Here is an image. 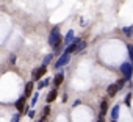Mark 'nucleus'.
Returning <instances> with one entry per match:
<instances>
[{"label": "nucleus", "instance_id": "nucleus-14", "mask_svg": "<svg viewBox=\"0 0 133 122\" xmlns=\"http://www.w3.org/2000/svg\"><path fill=\"white\" fill-rule=\"evenodd\" d=\"M49 114H50V105H47V106L42 110V117H45V119H47V116H49Z\"/></svg>", "mask_w": 133, "mask_h": 122}, {"label": "nucleus", "instance_id": "nucleus-13", "mask_svg": "<svg viewBox=\"0 0 133 122\" xmlns=\"http://www.w3.org/2000/svg\"><path fill=\"white\" fill-rule=\"evenodd\" d=\"M86 47V41H83V39H80V42L77 44V52H80V50H83Z\"/></svg>", "mask_w": 133, "mask_h": 122}, {"label": "nucleus", "instance_id": "nucleus-9", "mask_svg": "<svg viewBox=\"0 0 133 122\" xmlns=\"http://www.w3.org/2000/svg\"><path fill=\"white\" fill-rule=\"evenodd\" d=\"M56 96H58V91H56V88H55V89H52V91L47 94V103H52V102L56 99Z\"/></svg>", "mask_w": 133, "mask_h": 122}, {"label": "nucleus", "instance_id": "nucleus-5", "mask_svg": "<svg viewBox=\"0 0 133 122\" xmlns=\"http://www.w3.org/2000/svg\"><path fill=\"white\" fill-rule=\"evenodd\" d=\"M25 102H27V97L25 96H22L17 102H16V108H17V111H19V114H24V111H25Z\"/></svg>", "mask_w": 133, "mask_h": 122}, {"label": "nucleus", "instance_id": "nucleus-6", "mask_svg": "<svg viewBox=\"0 0 133 122\" xmlns=\"http://www.w3.org/2000/svg\"><path fill=\"white\" fill-rule=\"evenodd\" d=\"M71 42H74V31H72V30H71V31H68V35H66V38H64V42H63V44L69 47V44H71Z\"/></svg>", "mask_w": 133, "mask_h": 122}, {"label": "nucleus", "instance_id": "nucleus-24", "mask_svg": "<svg viewBox=\"0 0 133 122\" xmlns=\"http://www.w3.org/2000/svg\"><path fill=\"white\" fill-rule=\"evenodd\" d=\"M39 122H47V119H45V117H42V119H41Z\"/></svg>", "mask_w": 133, "mask_h": 122}, {"label": "nucleus", "instance_id": "nucleus-20", "mask_svg": "<svg viewBox=\"0 0 133 122\" xmlns=\"http://www.w3.org/2000/svg\"><path fill=\"white\" fill-rule=\"evenodd\" d=\"M47 85H49V80H42V82L39 83V86H38V88L41 89V88H44V86H47Z\"/></svg>", "mask_w": 133, "mask_h": 122}, {"label": "nucleus", "instance_id": "nucleus-19", "mask_svg": "<svg viewBox=\"0 0 133 122\" xmlns=\"http://www.w3.org/2000/svg\"><path fill=\"white\" fill-rule=\"evenodd\" d=\"M124 33H125V35H131V33H133V27H125V28H124Z\"/></svg>", "mask_w": 133, "mask_h": 122}, {"label": "nucleus", "instance_id": "nucleus-8", "mask_svg": "<svg viewBox=\"0 0 133 122\" xmlns=\"http://www.w3.org/2000/svg\"><path fill=\"white\" fill-rule=\"evenodd\" d=\"M107 91H108V96H111V97H113V96H116V94H117L119 88H117V85H116V83H113V85H110V86H108V89H107Z\"/></svg>", "mask_w": 133, "mask_h": 122}, {"label": "nucleus", "instance_id": "nucleus-7", "mask_svg": "<svg viewBox=\"0 0 133 122\" xmlns=\"http://www.w3.org/2000/svg\"><path fill=\"white\" fill-rule=\"evenodd\" d=\"M63 82H64V74H63V72L56 74V77H55V80H53V85H55V88H58V86H59Z\"/></svg>", "mask_w": 133, "mask_h": 122}, {"label": "nucleus", "instance_id": "nucleus-21", "mask_svg": "<svg viewBox=\"0 0 133 122\" xmlns=\"http://www.w3.org/2000/svg\"><path fill=\"white\" fill-rule=\"evenodd\" d=\"M19 117H21V114H14V117L11 119V122H19Z\"/></svg>", "mask_w": 133, "mask_h": 122}, {"label": "nucleus", "instance_id": "nucleus-11", "mask_svg": "<svg viewBox=\"0 0 133 122\" xmlns=\"http://www.w3.org/2000/svg\"><path fill=\"white\" fill-rule=\"evenodd\" d=\"M107 110H108V103H107V100H102V102H100V117L105 116Z\"/></svg>", "mask_w": 133, "mask_h": 122}, {"label": "nucleus", "instance_id": "nucleus-18", "mask_svg": "<svg viewBox=\"0 0 133 122\" xmlns=\"http://www.w3.org/2000/svg\"><path fill=\"white\" fill-rule=\"evenodd\" d=\"M125 82H127L125 78H121V80H119V82L116 83V85H117V88H119V91H121V89L124 88V85H125Z\"/></svg>", "mask_w": 133, "mask_h": 122}, {"label": "nucleus", "instance_id": "nucleus-15", "mask_svg": "<svg viewBox=\"0 0 133 122\" xmlns=\"http://www.w3.org/2000/svg\"><path fill=\"white\" fill-rule=\"evenodd\" d=\"M38 97H39V92H36V94H33V97H31V106H35L36 105V102H38Z\"/></svg>", "mask_w": 133, "mask_h": 122}, {"label": "nucleus", "instance_id": "nucleus-16", "mask_svg": "<svg viewBox=\"0 0 133 122\" xmlns=\"http://www.w3.org/2000/svg\"><path fill=\"white\" fill-rule=\"evenodd\" d=\"M124 102H125V105H127V106H130V105H131V103H130V102H131V94H130V92H128V94L125 96Z\"/></svg>", "mask_w": 133, "mask_h": 122}, {"label": "nucleus", "instance_id": "nucleus-3", "mask_svg": "<svg viewBox=\"0 0 133 122\" xmlns=\"http://www.w3.org/2000/svg\"><path fill=\"white\" fill-rule=\"evenodd\" d=\"M47 72V66H41L39 69H35L33 72H31V77H33V82H36V80H39L41 77H44V74Z\"/></svg>", "mask_w": 133, "mask_h": 122}, {"label": "nucleus", "instance_id": "nucleus-10", "mask_svg": "<svg viewBox=\"0 0 133 122\" xmlns=\"http://www.w3.org/2000/svg\"><path fill=\"white\" fill-rule=\"evenodd\" d=\"M31 92H33V82H28L27 85H25V97H30L31 96Z\"/></svg>", "mask_w": 133, "mask_h": 122}, {"label": "nucleus", "instance_id": "nucleus-23", "mask_svg": "<svg viewBox=\"0 0 133 122\" xmlns=\"http://www.w3.org/2000/svg\"><path fill=\"white\" fill-rule=\"evenodd\" d=\"M10 61H11V63H14V61H16V56H14V55H11V58H10Z\"/></svg>", "mask_w": 133, "mask_h": 122}, {"label": "nucleus", "instance_id": "nucleus-2", "mask_svg": "<svg viewBox=\"0 0 133 122\" xmlns=\"http://www.w3.org/2000/svg\"><path fill=\"white\" fill-rule=\"evenodd\" d=\"M121 72H122V75H124V78L128 82L130 78H131V74H133V64H130V63H122L121 64Z\"/></svg>", "mask_w": 133, "mask_h": 122}, {"label": "nucleus", "instance_id": "nucleus-12", "mask_svg": "<svg viewBox=\"0 0 133 122\" xmlns=\"http://www.w3.org/2000/svg\"><path fill=\"white\" fill-rule=\"evenodd\" d=\"M119 117V105H114L111 110V120H116Z\"/></svg>", "mask_w": 133, "mask_h": 122}, {"label": "nucleus", "instance_id": "nucleus-1", "mask_svg": "<svg viewBox=\"0 0 133 122\" xmlns=\"http://www.w3.org/2000/svg\"><path fill=\"white\" fill-rule=\"evenodd\" d=\"M61 42H64V41H61V36H59V28L58 27H55L53 30H52V33H50V36H49V44L52 45V47H59L61 45Z\"/></svg>", "mask_w": 133, "mask_h": 122}, {"label": "nucleus", "instance_id": "nucleus-26", "mask_svg": "<svg viewBox=\"0 0 133 122\" xmlns=\"http://www.w3.org/2000/svg\"><path fill=\"white\" fill-rule=\"evenodd\" d=\"M111 122H116V120H111Z\"/></svg>", "mask_w": 133, "mask_h": 122}, {"label": "nucleus", "instance_id": "nucleus-4", "mask_svg": "<svg viewBox=\"0 0 133 122\" xmlns=\"http://www.w3.org/2000/svg\"><path fill=\"white\" fill-rule=\"evenodd\" d=\"M69 56H71L69 53H66V52H64V53H63V55L58 58V61L55 63V69H59L61 66H64V64H66V63L69 61Z\"/></svg>", "mask_w": 133, "mask_h": 122}, {"label": "nucleus", "instance_id": "nucleus-25", "mask_svg": "<svg viewBox=\"0 0 133 122\" xmlns=\"http://www.w3.org/2000/svg\"><path fill=\"white\" fill-rule=\"evenodd\" d=\"M97 122H103V117H100V119H99V120H97Z\"/></svg>", "mask_w": 133, "mask_h": 122}, {"label": "nucleus", "instance_id": "nucleus-17", "mask_svg": "<svg viewBox=\"0 0 133 122\" xmlns=\"http://www.w3.org/2000/svg\"><path fill=\"white\" fill-rule=\"evenodd\" d=\"M52 58H53V55H47L45 58H44V63H42V66H47L50 61H52Z\"/></svg>", "mask_w": 133, "mask_h": 122}, {"label": "nucleus", "instance_id": "nucleus-22", "mask_svg": "<svg viewBox=\"0 0 133 122\" xmlns=\"http://www.w3.org/2000/svg\"><path fill=\"white\" fill-rule=\"evenodd\" d=\"M80 103H82V100H75V102H74V103H72V105H74V106H78V105H80Z\"/></svg>", "mask_w": 133, "mask_h": 122}]
</instances>
